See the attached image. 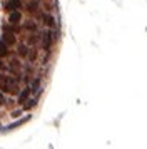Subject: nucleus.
<instances>
[{"label": "nucleus", "mask_w": 147, "mask_h": 149, "mask_svg": "<svg viewBox=\"0 0 147 149\" xmlns=\"http://www.w3.org/2000/svg\"><path fill=\"white\" fill-rule=\"evenodd\" d=\"M52 32H45L44 34V49L45 50H49L50 49V44H52Z\"/></svg>", "instance_id": "7ed1b4c3"}, {"label": "nucleus", "mask_w": 147, "mask_h": 149, "mask_svg": "<svg viewBox=\"0 0 147 149\" xmlns=\"http://www.w3.org/2000/svg\"><path fill=\"white\" fill-rule=\"evenodd\" d=\"M8 20H10V24H19V22L22 20V15H20L19 10H12V14H10V17H8Z\"/></svg>", "instance_id": "f257e3e1"}, {"label": "nucleus", "mask_w": 147, "mask_h": 149, "mask_svg": "<svg viewBox=\"0 0 147 149\" xmlns=\"http://www.w3.org/2000/svg\"><path fill=\"white\" fill-rule=\"evenodd\" d=\"M7 8L8 10H19V8H22V2L20 0H8Z\"/></svg>", "instance_id": "f03ea898"}, {"label": "nucleus", "mask_w": 147, "mask_h": 149, "mask_svg": "<svg viewBox=\"0 0 147 149\" xmlns=\"http://www.w3.org/2000/svg\"><path fill=\"white\" fill-rule=\"evenodd\" d=\"M19 55H22V57H27V55H28V49H27V45H24V44H20L19 45Z\"/></svg>", "instance_id": "1a4fd4ad"}, {"label": "nucleus", "mask_w": 147, "mask_h": 149, "mask_svg": "<svg viewBox=\"0 0 147 149\" xmlns=\"http://www.w3.org/2000/svg\"><path fill=\"white\" fill-rule=\"evenodd\" d=\"M8 45H7L5 44V40H3V39H2V40H0V57H5L7 54H8Z\"/></svg>", "instance_id": "20e7f679"}, {"label": "nucleus", "mask_w": 147, "mask_h": 149, "mask_svg": "<svg viewBox=\"0 0 147 149\" xmlns=\"http://www.w3.org/2000/svg\"><path fill=\"white\" fill-rule=\"evenodd\" d=\"M30 119V116H27L25 119H20V121H17V122H13V124H10V126H7V129H13V127H17V126H22L24 122H27Z\"/></svg>", "instance_id": "6e6552de"}, {"label": "nucleus", "mask_w": 147, "mask_h": 149, "mask_svg": "<svg viewBox=\"0 0 147 149\" xmlns=\"http://www.w3.org/2000/svg\"><path fill=\"white\" fill-rule=\"evenodd\" d=\"M44 20H45V24L49 25V27H55V19H53L52 15H44Z\"/></svg>", "instance_id": "0eeeda50"}, {"label": "nucleus", "mask_w": 147, "mask_h": 149, "mask_svg": "<svg viewBox=\"0 0 147 149\" xmlns=\"http://www.w3.org/2000/svg\"><path fill=\"white\" fill-rule=\"evenodd\" d=\"M37 40H39V37H35V35H32V37L28 39V42H30V44H35Z\"/></svg>", "instance_id": "2eb2a0df"}, {"label": "nucleus", "mask_w": 147, "mask_h": 149, "mask_svg": "<svg viewBox=\"0 0 147 149\" xmlns=\"http://www.w3.org/2000/svg\"><path fill=\"white\" fill-rule=\"evenodd\" d=\"M0 69H5V65H3V62L0 61Z\"/></svg>", "instance_id": "a211bd4d"}, {"label": "nucleus", "mask_w": 147, "mask_h": 149, "mask_svg": "<svg viewBox=\"0 0 147 149\" xmlns=\"http://www.w3.org/2000/svg\"><path fill=\"white\" fill-rule=\"evenodd\" d=\"M19 67H20L19 61H17V59H12V61H10V69H12V70H15V69H19Z\"/></svg>", "instance_id": "f8f14e48"}, {"label": "nucleus", "mask_w": 147, "mask_h": 149, "mask_svg": "<svg viewBox=\"0 0 147 149\" xmlns=\"http://www.w3.org/2000/svg\"><path fill=\"white\" fill-rule=\"evenodd\" d=\"M25 27L28 29V30H37V24H33V22H27Z\"/></svg>", "instance_id": "ddd939ff"}, {"label": "nucleus", "mask_w": 147, "mask_h": 149, "mask_svg": "<svg viewBox=\"0 0 147 149\" xmlns=\"http://www.w3.org/2000/svg\"><path fill=\"white\" fill-rule=\"evenodd\" d=\"M27 7H28V12H35V10L39 8V3H37V2H32V3H28Z\"/></svg>", "instance_id": "9b49d317"}, {"label": "nucleus", "mask_w": 147, "mask_h": 149, "mask_svg": "<svg viewBox=\"0 0 147 149\" xmlns=\"http://www.w3.org/2000/svg\"><path fill=\"white\" fill-rule=\"evenodd\" d=\"M37 89H39V81H33V84H32V92H37Z\"/></svg>", "instance_id": "4468645a"}, {"label": "nucleus", "mask_w": 147, "mask_h": 149, "mask_svg": "<svg viewBox=\"0 0 147 149\" xmlns=\"http://www.w3.org/2000/svg\"><path fill=\"white\" fill-rule=\"evenodd\" d=\"M37 104V99H30V101H27V104L24 106V109H30V107H33Z\"/></svg>", "instance_id": "9d476101"}, {"label": "nucleus", "mask_w": 147, "mask_h": 149, "mask_svg": "<svg viewBox=\"0 0 147 149\" xmlns=\"http://www.w3.org/2000/svg\"><path fill=\"white\" fill-rule=\"evenodd\" d=\"M3 104H5V95L0 92V106H3Z\"/></svg>", "instance_id": "dca6fc26"}, {"label": "nucleus", "mask_w": 147, "mask_h": 149, "mask_svg": "<svg viewBox=\"0 0 147 149\" xmlns=\"http://www.w3.org/2000/svg\"><path fill=\"white\" fill-rule=\"evenodd\" d=\"M28 94H30V89H24V91L20 92V95H19V102H20V104H24V102L27 101Z\"/></svg>", "instance_id": "423d86ee"}, {"label": "nucleus", "mask_w": 147, "mask_h": 149, "mask_svg": "<svg viewBox=\"0 0 147 149\" xmlns=\"http://www.w3.org/2000/svg\"><path fill=\"white\" fill-rule=\"evenodd\" d=\"M20 114H22V111H15V112H12V117H19Z\"/></svg>", "instance_id": "f3484780"}, {"label": "nucleus", "mask_w": 147, "mask_h": 149, "mask_svg": "<svg viewBox=\"0 0 147 149\" xmlns=\"http://www.w3.org/2000/svg\"><path fill=\"white\" fill-rule=\"evenodd\" d=\"M2 39L5 40L7 45H13V44H15V37H13V34H3Z\"/></svg>", "instance_id": "39448f33"}]
</instances>
